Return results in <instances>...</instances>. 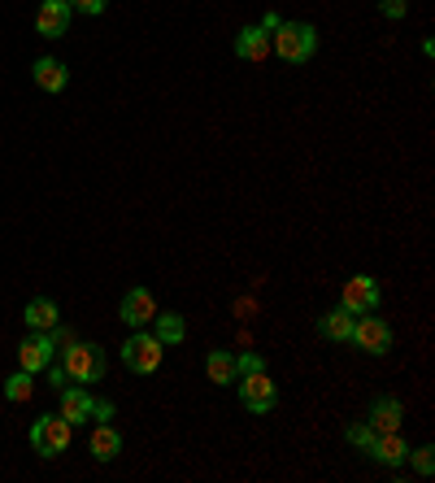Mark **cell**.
<instances>
[{
	"instance_id": "cell-20",
	"label": "cell",
	"mask_w": 435,
	"mask_h": 483,
	"mask_svg": "<svg viewBox=\"0 0 435 483\" xmlns=\"http://www.w3.org/2000/svg\"><path fill=\"white\" fill-rule=\"evenodd\" d=\"M205 371H209V383H218V388H231V383H236V353L214 349L209 357H205Z\"/></svg>"
},
{
	"instance_id": "cell-29",
	"label": "cell",
	"mask_w": 435,
	"mask_h": 483,
	"mask_svg": "<svg viewBox=\"0 0 435 483\" xmlns=\"http://www.w3.org/2000/svg\"><path fill=\"white\" fill-rule=\"evenodd\" d=\"M279 23H283V18H279V14H275V9H270V14H266V18H261V31H266V35H275V31H279Z\"/></svg>"
},
{
	"instance_id": "cell-15",
	"label": "cell",
	"mask_w": 435,
	"mask_h": 483,
	"mask_svg": "<svg viewBox=\"0 0 435 483\" xmlns=\"http://www.w3.org/2000/svg\"><path fill=\"white\" fill-rule=\"evenodd\" d=\"M353 323H357V314H353V309H344V305H335L331 314H323V318H318V331H323V340H331V344H348Z\"/></svg>"
},
{
	"instance_id": "cell-2",
	"label": "cell",
	"mask_w": 435,
	"mask_h": 483,
	"mask_svg": "<svg viewBox=\"0 0 435 483\" xmlns=\"http://www.w3.org/2000/svg\"><path fill=\"white\" fill-rule=\"evenodd\" d=\"M62 371L70 383H101L105 379V349L74 340V344L62 349Z\"/></svg>"
},
{
	"instance_id": "cell-25",
	"label": "cell",
	"mask_w": 435,
	"mask_h": 483,
	"mask_svg": "<svg viewBox=\"0 0 435 483\" xmlns=\"http://www.w3.org/2000/svg\"><path fill=\"white\" fill-rule=\"evenodd\" d=\"M248 371H266L261 353H239V357H236V374H248Z\"/></svg>"
},
{
	"instance_id": "cell-28",
	"label": "cell",
	"mask_w": 435,
	"mask_h": 483,
	"mask_svg": "<svg viewBox=\"0 0 435 483\" xmlns=\"http://www.w3.org/2000/svg\"><path fill=\"white\" fill-rule=\"evenodd\" d=\"M105 418H113V405H109V401H96V405H92V422H105Z\"/></svg>"
},
{
	"instance_id": "cell-6",
	"label": "cell",
	"mask_w": 435,
	"mask_h": 483,
	"mask_svg": "<svg viewBox=\"0 0 435 483\" xmlns=\"http://www.w3.org/2000/svg\"><path fill=\"white\" fill-rule=\"evenodd\" d=\"M348 344H357V349L370 353V357H383V353L392 349V327L379 318V314H357Z\"/></svg>"
},
{
	"instance_id": "cell-3",
	"label": "cell",
	"mask_w": 435,
	"mask_h": 483,
	"mask_svg": "<svg viewBox=\"0 0 435 483\" xmlns=\"http://www.w3.org/2000/svg\"><path fill=\"white\" fill-rule=\"evenodd\" d=\"M161 357H166V344L152 331H130L127 344H122V366L130 374H157Z\"/></svg>"
},
{
	"instance_id": "cell-5",
	"label": "cell",
	"mask_w": 435,
	"mask_h": 483,
	"mask_svg": "<svg viewBox=\"0 0 435 483\" xmlns=\"http://www.w3.org/2000/svg\"><path fill=\"white\" fill-rule=\"evenodd\" d=\"M236 388H239L244 410H253V414H270V410L279 405V388H275V379H270L266 371L236 374Z\"/></svg>"
},
{
	"instance_id": "cell-26",
	"label": "cell",
	"mask_w": 435,
	"mask_h": 483,
	"mask_svg": "<svg viewBox=\"0 0 435 483\" xmlns=\"http://www.w3.org/2000/svg\"><path fill=\"white\" fill-rule=\"evenodd\" d=\"M70 9H79V14H87V18H96V14H105L109 0H65Z\"/></svg>"
},
{
	"instance_id": "cell-16",
	"label": "cell",
	"mask_w": 435,
	"mask_h": 483,
	"mask_svg": "<svg viewBox=\"0 0 435 483\" xmlns=\"http://www.w3.org/2000/svg\"><path fill=\"white\" fill-rule=\"evenodd\" d=\"M31 79H35V88H44V92H65V83H70V70L57 62V57H40L35 66H31Z\"/></svg>"
},
{
	"instance_id": "cell-4",
	"label": "cell",
	"mask_w": 435,
	"mask_h": 483,
	"mask_svg": "<svg viewBox=\"0 0 435 483\" xmlns=\"http://www.w3.org/2000/svg\"><path fill=\"white\" fill-rule=\"evenodd\" d=\"M70 422L62 414H44L31 422V449L40 453V458H62L65 449H70Z\"/></svg>"
},
{
	"instance_id": "cell-14",
	"label": "cell",
	"mask_w": 435,
	"mask_h": 483,
	"mask_svg": "<svg viewBox=\"0 0 435 483\" xmlns=\"http://www.w3.org/2000/svg\"><path fill=\"white\" fill-rule=\"evenodd\" d=\"M236 57L239 62H266L270 57V35L261 26H239L236 31Z\"/></svg>"
},
{
	"instance_id": "cell-22",
	"label": "cell",
	"mask_w": 435,
	"mask_h": 483,
	"mask_svg": "<svg viewBox=\"0 0 435 483\" xmlns=\"http://www.w3.org/2000/svg\"><path fill=\"white\" fill-rule=\"evenodd\" d=\"M413 466V475H422V479H431L435 470V449L431 444H418V449H410V458H405Z\"/></svg>"
},
{
	"instance_id": "cell-12",
	"label": "cell",
	"mask_w": 435,
	"mask_h": 483,
	"mask_svg": "<svg viewBox=\"0 0 435 483\" xmlns=\"http://www.w3.org/2000/svg\"><path fill=\"white\" fill-rule=\"evenodd\" d=\"M152 314H157V301H152L149 287H130L122 296V305H118V318L127 327H144V323H152Z\"/></svg>"
},
{
	"instance_id": "cell-8",
	"label": "cell",
	"mask_w": 435,
	"mask_h": 483,
	"mask_svg": "<svg viewBox=\"0 0 435 483\" xmlns=\"http://www.w3.org/2000/svg\"><path fill=\"white\" fill-rule=\"evenodd\" d=\"M366 422H370V431H374V436H383V431H401V422H405V405H401L396 396H374V401H370Z\"/></svg>"
},
{
	"instance_id": "cell-1",
	"label": "cell",
	"mask_w": 435,
	"mask_h": 483,
	"mask_svg": "<svg viewBox=\"0 0 435 483\" xmlns=\"http://www.w3.org/2000/svg\"><path fill=\"white\" fill-rule=\"evenodd\" d=\"M270 48L279 53L287 66H304L318 53V31L309 23H279V31L270 35Z\"/></svg>"
},
{
	"instance_id": "cell-21",
	"label": "cell",
	"mask_w": 435,
	"mask_h": 483,
	"mask_svg": "<svg viewBox=\"0 0 435 483\" xmlns=\"http://www.w3.org/2000/svg\"><path fill=\"white\" fill-rule=\"evenodd\" d=\"M31 392H35V374L31 371H18L5 379V401H14V405H22V401H31Z\"/></svg>"
},
{
	"instance_id": "cell-17",
	"label": "cell",
	"mask_w": 435,
	"mask_h": 483,
	"mask_svg": "<svg viewBox=\"0 0 435 483\" xmlns=\"http://www.w3.org/2000/svg\"><path fill=\"white\" fill-rule=\"evenodd\" d=\"M22 323H26V331H53L62 323V309L53 305L48 296H35V301H26V309H22Z\"/></svg>"
},
{
	"instance_id": "cell-11",
	"label": "cell",
	"mask_w": 435,
	"mask_h": 483,
	"mask_svg": "<svg viewBox=\"0 0 435 483\" xmlns=\"http://www.w3.org/2000/svg\"><path fill=\"white\" fill-rule=\"evenodd\" d=\"M92 405H96V396L87 392L83 383H65L62 388V418L70 422V427L92 422Z\"/></svg>"
},
{
	"instance_id": "cell-9",
	"label": "cell",
	"mask_w": 435,
	"mask_h": 483,
	"mask_svg": "<svg viewBox=\"0 0 435 483\" xmlns=\"http://www.w3.org/2000/svg\"><path fill=\"white\" fill-rule=\"evenodd\" d=\"M53 353H57V344H53V335L48 331H31L26 340H22V349H18V362H22V371H44L48 362H53Z\"/></svg>"
},
{
	"instance_id": "cell-24",
	"label": "cell",
	"mask_w": 435,
	"mask_h": 483,
	"mask_svg": "<svg viewBox=\"0 0 435 483\" xmlns=\"http://www.w3.org/2000/svg\"><path fill=\"white\" fill-rule=\"evenodd\" d=\"M379 14L392 18V23H401V18L410 14V0H379Z\"/></svg>"
},
{
	"instance_id": "cell-27",
	"label": "cell",
	"mask_w": 435,
	"mask_h": 483,
	"mask_svg": "<svg viewBox=\"0 0 435 483\" xmlns=\"http://www.w3.org/2000/svg\"><path fill=\"white\" fill-rule=\"evenodd\" d=\"M44 371H48V383H53V388H57V392H62L65 383H70V379H65V371H62V366H53V362H48V366H44Z\"/></svg>"
},
{
	"instance_id": "cell-18",
	"label": "cell",
	"mask_w": 435,
	"mask_h": 483,
	"mask_svg": "<svg viewBox=\"0 0 435 483\" xmlns=\"http://www.w3.org/2000/svg\"><path fill=\"white\" fill-rule=\"evenodd\" d=\"M87 449H92V458L96 461H113L122 453V436H118V427H109V422H96V431L87 440Z\"/></svg>"
},
{
	"instance_id": "cell-23",
	"label": "cell",
	"mask_w": 435,
	"mask_h": 483,
	"mask_svg": "<svg viewBox=\"0 0 435 483\" xmlns=\"http://www.w3.org/2000/svg\"><path fill=\"white\" fill-rule=\"evenodd\" d=\"M344 440L353 444V449L370 453V444H374V431H370V422H353V427H344Z\"/></svg>"
},
{
	"instance_id": "cell-13",
	"label": "cell",
	"mask_w": 435,
	"mask_h": 483,
	"mask_svg": "<svg viewBox=\"0 0 435 483\" xmlns=\"http://www.w3.org/2000/svg\"><path fill=\"white\" fill-rule=\"evenodd\" d=\"M366 458L374 461V466L396 470V466H405V458H410V444L401 440V431H383V436H374V444H370Z\"/></svg>"
},
{
	"instance_id": "cell-10",
	"label": "cell",
	"mask_w": 435,
	"mask_h": 483,
	"mask_svg": "<svg viewBox=\"0 0 435 483\" xmlns=\"http://www.w3.org/2000/svg\"><path fill=\"white\" fill-rule=\"evenodd\" d=\"M70 5L65 0H44L40 14H35V31H40L44 40H62L65 31H70Z\"/></svg>"
},
{
	"instance_id": "cell-7",
	"label": "cell",
	"mask_w": 435,
	"mask_h": 483,
	"mask_svg": "<svg viewBox=\"0 0 435 483\" xmlns=\"http://www.w3.org/2000/svg\"><path fill=\"white\" fill-rule=\"evenodd\" d=\"M379 301H383V292L374 284V275H353L344 284V292H340V305L353 309V314H374Z\"/></svg>"
},
{
	"instance_id": "cell-19",
	"label": "cell",
	"mask_w": 435,
	"mask_h": 483,
	"mask_svg": "<svg viewBox=\"0 0 435 483\" xmlns=\"http://www.w3.org/2000/svg\"><path fill=\"white\" fill-rule=\"evenodd\" d=\"M152 335H157L166 349H170V344H183V335H188L183 314H174V309H166V314H161V309H157V314H152Z\"/></svg>"
}]
</instances>
